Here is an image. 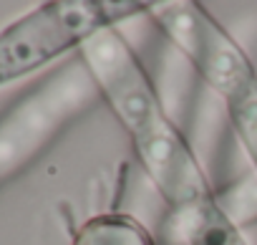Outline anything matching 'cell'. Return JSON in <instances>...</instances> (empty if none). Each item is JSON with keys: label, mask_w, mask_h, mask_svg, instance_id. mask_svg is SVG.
I'll list each match as a JSON object with an SVG mask.
<instances>
[{"label": "cell", "mask_w": 257, "mask_h": 245, "mask_svg": "<svg viewBox=\"0 0 257 245\" xmlns=\"http://www.w3.org/2000/svg\"><path fill=\"white\" fill-rule=\"evenodd\" d=\"M149 18L219 99H227L257 73L247 51L202 3H154Z\"/></svg>", "instance_id": "3957f363"}, {"label": "cell", "mask_w": 257, "mask_h": 245, "mask_svg": "<svg viewBox=\"0 0 257 245\" xmlns=\"http://www.w3.org/2000/svg\"><path fill=\"white\" fill-rule=\"evenodd\" d=\"M152 8L144 0H53L36 8L0 33V86L81 51L98 33L149 16Z\"/></svg>", "instance_id": "7a4b0ae2"}, {"label": "cell", "mask_w": 257, "mask_h": 245, "mask_svg": "<svg viewBox=\"0 0 257 245\" xmlns=\"http://www.w3.org/2000/svg\"><path fill=\"white\" fill-rule=\"evenodd\" d=\"M81 63L126 132L139 167L169 205L172 215L214 192L199 157L169 119L144 63L118 28L91 38L81 48Z\"/></svg>", "instance_id": "6da1fadb"}, {"label": "cell", "mask_w": 257, "mask_h": 245, "mask_svg": "<svg viewBox=\"0 0 257 245\" xmlns=\"http://www.w3.org/2000/svg\"><path fill=\"white\" fill-rule=\"evenodd\" d=\"M222 104L227 109L234 137L242 144L257 175V73L239 89H234L227 99H222Z\"/></svg>", "instance_id": "5b68a950"}, {"label": "cell", "mask_w": 257, "mask_h": 245, "mask_svg": "<svg viewBox=\"0 0 257 245\" xmlns=\"http://www.w3.org/2000/svg\"><path fill=\"white\" fill-rule=\"evenodd\" d=\"M182 245H249L214 192L172 215Z\"/></svg>", "instance_id": "277c9868"}, {"label": "cell", "mask_w": 257, "mask_h": 245, "mask_svg": "<svg viewBox=\"0 0 257 245\" xmlns=\"http://www.w3.org/2000/svg\"><path fill=\"white\" fill-rule=\"evenodd\" d=\"M76 245H154V240L128 215H101L81 227Z\"/></svg>", "instance_id": "8992f818"}]
</instances>
